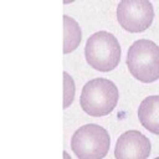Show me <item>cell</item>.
Returning a JSON list of instances; mask_svg holds the SVG:
<instances>
[{
	"label": "cell",
	"mask_w": 159,
	"mask_h": 159,
	"mask_svg": "<svg viewBox=\"0 0 159 159\" xmlns=\"http://www.w3.org/2000/svg\"><path fill=\"white\" fill-rule=\"evenodd\" d=\"M155 159H159V157H158V158H155Z\"/></svg>",
	"instance_id": "obj_12"
},
{
	"label": "cell",
	"mask_w": 159,
	"mask_h": 159,
	"mask_svg": "<svg viewBox=\"0 0 159 159\" xmlns=\"http://www.w3.org/2000/svg\"><path fill=\"white\" fill-rule=\"evenodd\" d=\"M75 89L73 78L67 72H63V108L70 107V104L73 102Z\"/></svg>",
	"instance_id": "obj_9"
},
{
	"label": "cell",
	"mask_w": 159,
	"mask_h": 159,
	"mask_svg": "<svg viewBox=\"0 0 159 159\" xmlns=\"http://www.w3.org/2000/svg\"><path fill=\"white\" fill-rule=\"evenodd\" d=\"M84 56L87 63L101 72L114 70L120 60V46L114 35L107 31H97L86 42Z\"/></svg>",
	"instance_id": "obj_3"
},
{
	"label": "cell",
	"mask_w": 159,
	"mask_h": 159,
	"mask_svg": "<svg viewBox=\"0 0 159 159\" xmlns=\"http://www.w3.org/2000/svg\"><path fill=\"white\" fill-rule=\"evenodd\" d=\"M118 98V88L112 81L107 78H94L83 86L80 103L88 116L103 117L116 108Z\"/></svg>",
	"instance_id": "obj_2"
},
{
	"label": "cell",
	"mask_w": 159,
	"mask_h": 159,
	"mask_svg": "<svg viewBox=\"0 0 159 159\" xmlns=\"http://www.w3.org/2000/svg\"><path fill=\"white\" fill-rule=\"evenodd\" d=\"M153 19L154 9L149 0H120L117 6V20L128 32L145 31Z\"/></svg>",
	"instance_id": "obj_5"
},
{
	"label": "cell",
	"mask_w": 159,
	"mask_h": 159,
	"mask_svg": "<svg viewBox=\"0 0 159 159\" xmlns=\"http://www.w3.org/2000/svg\"><path fill=\"white\" fill-rule=\"evenodd\" d=\"M111 145L108 132L98 124L80 127L71 138V149L78 159H103Z\"/></svg>",
	"instance_id": "obj_4"
},
{
	"label": "cell",
	"mask_w": 159,
	"mask_h": 159,
	"mask_svg": "<svg viewBox=\"0 0 159 159\" xmlns=\"http://www.w3.org/2000/svg\"><path fill=\"white\" fill-rule=\"evenodd\" d=\"M75 0H63V4H70V2H73Z\"/></svg>",
	"instance_id": "obj_11"
},
{
	"label": "cell",
	"mask_w": 159,
	"mask_h": 159,
	"mask_svg": "<svg viewBox=\"0 0 159 159\" xmlns=\"http://www.w3.org/2000/svg\"><path fill=\"white\" fill-rule=\"evenodd\" d=\"M82 39L81 27L77 21L68 15H63V53L75 51Z\"/></svg>",
	"instance_id": "obj_8"
},
{
	"label": "cell",
	"mask_w": 159,
	"mask_h": 159,
	"mask_svg": "<svg viewBox=\"0 0 159 159\" xmlns=\"http://www.w3.org/2000/svg\"><path fill=\"white\" fill-rule=\"evenodd\" d=\"M150 140L139 130H127L119 135L116 148V159H147L150 154Z\"/></svg>",
	"instance_id": "obj_6"
},
{
	"label": "cell",
	"mask_w": 159,
	"mask_h": 159,
	"mask_svg": "<svg viewBox=\"0 0 159 159\" xmlns=\"http://www.w3.org/2000/svg\"><path fill=\"white\" fill-rule=\"evenodd\" d=\"M63 159H71V157L68 155L67 152H63Z\"/></svg>",
	"instance_id": "obj_10"
},
{
	"label": "cell",
	"mask_w": 159,
	"mask_h": 159,
	"mask_svg": "<svg viewBox=\"0 0 159 159\" xmlns=\"http://www.w3.org/2000/svg\"><path fill=\"white\" fill-rule=\"evenodd\" d=\"M127 66L130 75L143 83L159 80V46L147 39L134 41L127 53Z\"/></svg>",
	"instance_id": "obj_1"
},
{
	"label": "cell",
	"mask_w": 159,
	"mask_h": 159,
	"mask_svg": "<svg viewBox=\"0 0 159 159\" xmlns=\"http://www.w3.org/2000/svg\"><path fill=\"white\" fill-rule=\"evenodd\" d=\"M140 124L153 134H159V96H149L138 108Z\"/></svg>",
	"instance_id": "obj_7"
}]
</instances>
